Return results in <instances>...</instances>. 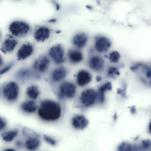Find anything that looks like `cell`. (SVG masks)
Instances as JSON below:
<instances>
[{
	"mask_svg": "<svg viewBox=\"0 0 151 151\" xmlns=\"http://www.w3.org/2000/svg\"><path fill=\"white\" fill-rule=\"evenodd\" d=\"M139 144L142 151H147L151 147V140L148 139L143 140Z\"/></svg>",
	"mask_w": 151,
	"mask_h": 151,
	"instance_id": "obj_26",
	"label": "cell"
},
{
	"mask_svg": "<svg viewBox=\"0 0 151 151\" xmlns=\"http://www.w3.org/2000/svg\"><path fill=\"white\" fill-rule=\"evenodd\" d=\"M130 112L132 114H134L136 112L135 107L134 106H132L130 109Z\"/></svg>",
	"mask_w": 151,
	"mask_h": 151,
	"instance_id": "obj_34",
	"label": "cell"
},
{
	"mask_svg": "<svg viewBox=\"0 0 151 151\" xmlns=\"http://www.w3.org/2000/svg\"><path fill=\"white\" fill-rule=\"evenodd\" d=\"M7 125L6 120L5 118L1 117L0 118V130L3 131L6 128Z\"/></svg>",
	"mask_w": 151,
	"mask_h": 151,
	"instance_id": "obj_31",
	"label": "cell"
},
{
	"mask_svg": "<svg viewBox=\"0 0 151 151\" xmlns=\"http://www.w3.org/2000/svg\"><path fill=\"white\" fill-rule=\"evenodd\" d=\"M37 112L38 116L42 120L54 122L60 118L62 108L60 104L57 101L45 99L40 101Z\"/></svg>",
	"mask_w": 151,
	"mask_h": 151,
	"instance_id": "obj_1",
	"label": "cell"
},
{
	"mask_svg": "<svg viewBox=\"0 0 151 151\" xmlns=\"http://www.w3.org/2000/svg\"><path fill=\"white\" fill-rule=\"evenodd\" d=\"M43 138L45 141L50 145L55 146L57 144V141L55 139L50 136L44 134Z\"/></svg>",
	"mask_w": 151,
	"mask_h": 151,
	"instance_id": "obj_27",
	"label": "cell"
},
{
	"mask_svg": "<svg viewBox=\"0 0 151 151\" xmlns=\"http://www.w3.org/2000/svg\"><path fill=\"white\" fill-rule=\"evenodd\" d=\"M26 93L29 99L35 101L40 96V90L37 85L32 84L27 88Z\"/></svg>",
	"mask_w": 151,
	"mask_h": 151,
	"instance_id": "obj_20",
	"label": "cell"
},
{
	"mask_svg": "<svg viewBox=\"0 0 151 151\" xmlns=\"http://www.w3.org/2000/svg\"><path fill=\"white\" fill-rule=\"evenodd\" d=\"M38 74L34 73L29 69L27 68H22L15 73V77L20 81L26 82L33 78L37 77Z\"/></svg>",
	"mask_w": 151,
	"mask_h": 151,
	"instance_id": "obj_11",
	"label": "cell"
},
{
	"mask_svg": "<svg viewBox=\"0 0 151 151\" xmlns=\"http://www.w3.org/2000/svg\"><path fill=\"white\" fill-rule=\"evenodd\" d=\"M76 87L72 83L65 81L59 86L58 93L59 98L61 99L73 98L76 95Z\"/></svg>",
	"mask_w": 151,
	"mask_h": 151,
	"instance_id": "obj_3",
	"label": "cell"
},
{
	"mask_svg": "<svg viewBox=\"0 0 151 151\" xmlns=\"http://www.w3.org/2000/svg\"><path fill=\"white\" fill-rule=\"evenodd\" d=\"M14 144L15 146L18 148H21L24 147V142L19 140H17Z\"/></svg>",
	"mask_w": 151,
	"mask_h": 151,
	"instance_id": "obj_32",
	"label": "cell"
},
{
	"mask_svg": "<svg viewBox=\"0 0 151 151\" xmlns=\"http://www.w3.org/2000/svg\"><path fill=\"white\" fill-rule=\"evenodd\" d=\"M92 80L91 75L87 70H80L77 74L76 81L79 86L82 87L86 86L90 83Z\"/></svg>",
	"mask_w": 151,
	"mask_h": 151,
	"instance_id": "obj_17",
	"label": "cell"
},
{
	"mask_svg": "<svg viewBox=\"0 0 151 151\" xmlns=\"http://www.w3.org/2000/svg\"><path fill=\"white\" fill-rule=\"evenodd\" d=\"M94 47L98 52L104 53L110 47L111 42L109 39L105 36H96L95 37Z\"/></svg>",
	"mask_w": 151,
	"mask_h": 151,
	"instance_id": "obj_8",
	"label": "cell"
},
{
	"mask_svg": "<svg viewBox=\"0 0 151 151\" xmlns=\"http://www.w3.org/2000/svg\"><path fill=\"white\" fill-rule=\"evenodd\" d=\"M88 64L91 69L96 72H100L103 70L105 65L103 58L97 55L91 57L88 60Z\"/></svg>",
	"mask_w": 151,
	"mask_h": 151,
	"instance_id": "obj_10",
	"label": "cell"
},
{
	"mask_svg": "<svg viewBox=\"0 0 151 151\" xmlns=\"http://www.w3.org/2000/svg\"><path fill=\"white\" fill-rule=\"evenodd\" d=\"M88 120L82 114H76L72 118V126L76 129H83L88 126Z\"/></svg>",
	"mask_w": 151,
	"mask_h": 151,
	"instance_id": "obj_13",
	"label": "cell"
},
{
	"mask_svg": "<svg viewBox=\"0 0 151 151\" xmlns=\"http://www.w3.org/2000/svg\"><path fill=\"white\" fill-rule=\"evenodd\" d=\"M117 115H116V113H115L114 115V119L115 120L117 118Z\"/></svg>",
	"mask_w": 151,
	"mask_h": 151,
	"instance_id": "obj_41",
	"label": "cell"
},
{
	"mask_svg": "<svg viewBox=\"0 0 151 151\" xmlns=\"http://www.w3.org/2000/svg\"></svg>",
	"mask_w": 151,
	"mask_h": 151,
	"instance_id": "obj_44",
	"label": "cell"
},
{
	"mask_svg": "<svg viewBox=\"0 0 151 151\" xmlns=\"http://www.w3.org/2000/svg\"><path fill=\"white\" fill-rule=\"evenodd\" d=\"M87 7L89 9H91L92 8L90 6H87Z\"/></svg>",
	"mask_w": 151,
	"mask_h": 151,
	"instance_id": "obj_42",
	"label": "cell"
},
{
	"mask_svg": "<svg viewBox=\"0 0 151 151\" xmlns=\"http://www.w3.org/2000/svg\"><path fill=\"white\" fill-rule=\"evenodd\" d=\"M3 60L2 59L1 57L0 58V67H1L3 65Z\"/></svg>",
	"mask_w": 151,
	"mask_h": 151,
	"instance_id": "obj_40",
	"label": "cell"
},
{
	"mask_svg": "<svg viewBox=\"0 0 151 151\" xmlns=\"http://www.w3.org/2000/svg\"><path fill=\"white\" fill-rule=\"evenodd\" d=\"M22 133L24 136L26 137L38 134L33 130L27 128H23L22 130Z\"/></svg>",
	"mask_w": 151,
	"mask_h": 151,
	"instance_id": "obj_29",
	"label": "cell"
},
{
	"mask_svg": "<svg viewBox=\"0 0 151 151\" xmlns=\"http://www.w3.org/2000/svg\"><path fill=\"white\" fill-rule=\"evenodd\" d=\"M67 56L69 61L73 63H78L81 62L83 58L82 52L78 50L75 49L69 50Z\"/></svg>",
	"mask_w": 151,
	"mask_h": 151,
	"instance_id": "obj_19",
	"label": "cell"
},
{
	"mask_svg": "<svg viewBox=\"0 0 151 151\" xmlns=\"http://www.w3.org/2000/svg\"><path fill=\"white\" fill-rule=\"evenodd\" d=\"M97 100V92L91 88L87 89L83 91L79 97L80 102L86 107L93 105Z\"/></svg>",
	"mask_w": 151,
	"mask_h": 151,
	"instance_id": "obj_6",
	"label": "cell"
},
{
	"mask_svg": "<svg viewBox=\"0 0 151 151\" xmlns=\"http://www.w3.org/2000/svg\"><path fill=\"white\" fill-rule=\"evenodd\" d=\"M117 93L118 94H120L123 96H125V90L120 88L117 89Z\"/></svg>",
	"mask_w": 151,
	"mask_h": 151,
	"instance_id": "obj_33",
	"label": "cell"
},
{
	"mask_svg": "<svg viewBox=\"0 0 151 151\" xmlns=\"http://www.w3.org/2000/svg\"><path fill=\"white\" fill-rule=\"evenodd\" d=\"M9 29L13 35L21 37L27 35L29 32L30 28L28 24L23 21H14L9 25Z\"/></svg>",
	"mask_w": 151,
	"mask_h": 151,
	"instance_id": "obj_4",
	"label": "cell"
},
{
	"mask_svg": "<svg viewBox=\"0 0 151 151\" xmlns=\"http://www.w3.org/2000/svg\"><path fill=\"white\" fill-rule=\"evenodd\" d=\"M18 133V130L17 129L14 128L3 132L1 136L4 142H9L12 141L16 137Z\"/></svg>",
	"mask_w": 151,
	"mask_h": 151,
	"instance_id": "obj_23",
	"label": "cell"
},
{
	"mask_svg": "<svg viewBox=\"0 0 151 151\" xmlns=\"http://www.w3.org/2000/svg\"><path fill=\"white\" fill-rule=\"evenodd\" d=\"M20 93L18 84L13 81L5 83L1 88L2 97L5 101L9 103L16 102L19 98Z\"/></svg>",
	"mask_w": 151,
	"mask_h": 151,
	"instance_id": "obj_2",
	"label": "cell"
},
{
	"mask_svg": "<svg viewBox=\"0 0 151 151\" xmlns=\"http://www.w3.org/2000/svg\"><path fill=\"white\" fill-rule=\"evenodd\" d=\"M119 72L117 68L115 67H109L107 70V76L112 78H115L116 76L119 75Z\"/></svg>",
	"mask_w": 151,
	"mask_h": 151,
	"instance_id": "obj_25",
	"label": "cell"
},
{
	"mask_svg": "<svg viewBox=\"0 0 151 151\" xmlns=\"http://www.w3.org/2000/svg\"><path fill=\"white\" fill-rule=\"evenodd\" d=\"M56 9L57 10H58L60 9V6L58 4L56 3L55 4Z\"/></svg>",
	"mask_w": 151,
	"mask_h": 151,
	"instance_id": "obj_38",
	"label": "cell"
},
{
	"mask_svg": "<svg viewBox=\"0 0 151 151\" xmlns=\"http://www.w3.org/2000/svg\"><path fill=\"white\" fill-rule=\"evenodd\" d=\"M50 64V60L46 55L40 56L33 62L32 68L38 74H43L48 70Z\"/></svg>",
	"mask_w": 151,
	"mask_h": 151,
	"instance_id": "obj_7",
	"label": "cell"
},
{
	"mask_svg": "<svg viewBox=\"0 0 151 151\" xmlns=\"http://www.w3.org/2000/svg\"><path fill=\"white\" fill-rule=\"evenodd\" d=\"M112 87L111 83L109 82H107L101 86L98 90L105 92L107 91L111 90Z\"/></svg>",
	"mask_w": 151,
	"mask_h": 151,
	"instance_id": "obj_28",
	"label": "cell"
},
{
	"mask_svg": "<svg viewBox=\"0 0 151 151\" xmlns=\"http://www.w3.org/2000/svg\"><path fill=\"white\" fill-rule=\"evenodd\" d=\"M17 44V42L16 40L10 38L6 39L3 43L1 50L4 54H6V52H11L14 50Z\"/></svg>",
	"mask_w": 151,
	"mask_h": 151,
	"instance_id": "obj_21",
	"label": "cell"
},
{
	"mask_svg": "<svg viewBox=\"0 0 151 151\" xmlns=\"http://www.w3.org/2000/svg\"><path fill=\"white\" fill-rule=\"evenodd\" d=\"M107 58L111 62L115 63H117L120 59V55L118 52L114 51L108 54L107 56Z\"/></svg>",
	"mask_w": 151,
	"mask_h": 151,
	"instance_id": "obj_24",
	"label": "cell"
},
{
	"mask_svg": "<svg viewBox=\"0 0 151 151\" xmlns=\"http://www.w3.org/2000/svg\"><path fill=\"white\" fill-rule=\"evenodd\" d=\"M49 55L57 64H61L65 61L64 48L60 44H57L52 47L49 50Z\"/></svg>",
	"mask_w": 151,
	"mask_h": 151,
	"instance_id": "obj_5",
	"label": "cell"
},
{
	"mask_svg": "<svg viewBox=\"0 0 151 151\" xmlns=\"http://www.w3.org/2000/svg\"><path fill=\"white\" fill-rule=\"evenodd\" d=\"M56 20L55 19H51L49 21V22H53L56 21Z\"/></svg>",
	"mask_w": 151,
	"mask_h": 151,
	"instance_id": "obj_39",
	"label": "cell"
},
{
	"mask_svg": "<svg viewBox=\"0 0 151 151\" xmlns=\"http://www.w3.org/2000/svg\"><path fill=\"white\" fill-rule=\"evenodd\" d=\"M102 79L101 78L100 76H98L96 77V81L98 82L100 81Z\"/></svg>",
	"mask_w": 151,
	"mask_h": 151,
	"instance_id": "obj_37",
	"label": "cell"
},
{
	"mask_svg": "<svg viewBox=\"0 0 151 151\" xmlns=\"http://www.w3.org/2000/svg\"><path fill=\"white\" fill-rule=\"evenodd\" d=\"M117 151H142L140 145L124 142L118 147Z\"/></svg>",
	"mask_w": 151,
	"mask_h": 151,
	"instance_id": "obj_22",
	"label": "cell"
},
{
	"mask_svg": "<svg viewBox=\"0 0 151 151\" xmlns=\"http://www.w3.org/2000/svg\"><path fill=\"white\" fill-rule=\"evenodd\" d=\"M88 40V35L84 32L78 33L72 39L73 45L78 48L81 49L86 45Z\"/></svg>",
	"mask_w": 151,
	"mask_h": 151,
	"instance_id": "obj_16",
	"label": "cell"
},
{
	"mask_svg": "<svg viewBox=\"0 0 151 151\" xmlns=\"http://www.w3.org/2000/svg\"><path fill=\"white\" fill-rule=\"evenodd\" d=\"M3 151H16L15 150L11 148H6L4 149Z\"/></svg>",
	"mask_w": 151,
	"mask_h": 151,
	"instance_id": "obj_35",
	"label": "cell"
},
{
	"mask_svg": "<svg viewBox=\"0 0 151 151\" xmlns=\"http://www.w3.org/2000/svg\"><path fill=\"white\" fill-rule=\"evenodd\" d=\"M33 51L34 47L31 43H24L21 46L17 51V59L19 60H25L32 54Z\"/></svg>",
	"mask_w": 151,
	"mask_h": 151,
	"instance_id": "obj_9",
	"label": "cell"
},
{
	"mask_svg": "<svg viewBox=\"0 0 151 151\" xmlns=\"http://www.w3.org/2000/svg\"><path fill=\"white\" fill-rule=\"evenodd\" d=\"M20 108L24 113L31 114L37 111L38 106L35 101L29 99L22 102L20 105Z\"/></svg>",
	"mask_w": 151,
	"mask_h": 151,
	"instance_id": "obj_15",
	"label": "cell"
},
{
	"mask_svg": "<svg viewBox=\"0 0 151 151\" xmlns=\"http://www.w3.org/2000/svg\"><path fill=\"white\" fill-rule=\"evenodd\" d=\"M148 131L151 134V121L149 122L148 126Z\"/></svg>",
	"mask_w": 151,
	"mask_h": 151,
	"instance_id": "obj_36",
	"label": "cell"
},
{
	"mask_svg": "<svg viewBox=\"0 0 151 151\" xmlns=\"http://www.w3.org/2000/svg\"><path fill=\"white\" fill-rule=\"evenodd\" d=\"M67 73L68 70L64 67L61 66L56 68L50 73V79L54 83H58L65 78Z\"/></svg>",
	"mask_w": 151,
	"mask_h": 151,
	"instance_id": "obj_12",
	"label": "cell"
},
{
	"mask_svg": "<svg viewBox=\"0 0 151 151\" xmlns=\"http://www.w3.org/2000/svg\"><path fill=\"white\" fill-rule=\"evenodd\" d=\"M14 63L13 62H12L3 67L0 70V75H3L8 72L12 68Z\"/></svg>",
	"mask_w": 151,
	"mask_h": 151,
	"instance_id": "obj_30",
	"label": "cell"
},
{
	"mask_svg": "<svg viewBox=\"0 0 151 151\" xmlns=\"http://www.w3.org/2000/svg\"><path fill=\"white\" fill-rule=\"evenodd\" d=\"M50 33V30L48 27L45 26H41L35 30L34 37L37 41L42 42L49 38Z\"/></svg>",
	"mask_w": 151,
	"mask_h": 151,
	"instance_id": "obj_18",
	"label": "cell"
},
{
	"mask_svg": "<svg viewBox=\"0 0 151 151\" xmlns=\"http://www.w3.org/2000/svg\"><path fill=\"white\" fill-rule=\"evenodd\" d=\"M24 147L28 151H35L40 147L41 141L39 134L26 137Z\"/></svg>",
	"mask_w": 151,
	"mask_h": 151,
	"instance_id": "obj_14",
	"label": "cell"
},
{
	"mask_svg": "<svg viewBox=\"0 0 151 151\" xmlns=\"http://www.w3.org/2000/svg\"><path fill=\"white\" fill-rule=\"evenodd\" d=\"M60 32H59V31H57L56 32L57 33H59Z\"/></svg>",
	"mask_w": 151,
	"mask_h": 151,
	"instance_id": "obj_43",
	"label": "cell"
}]
</instances>
